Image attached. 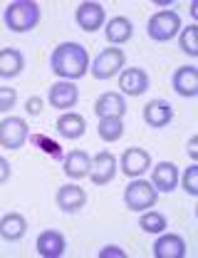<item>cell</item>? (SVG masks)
<instances>
[{
  "label": "cell",
  "instance_id": "obj_1",
  "mask_svg": "<svg viewBox=\"0 0 198 258\" xmlns=\"http://www.w3.org/2000/svg\"><path fill=\"white\" fill-rule=\"evenodd\" d=\"M50 67L57 77H65V80H79L87 75L89 70V52L84 50V45L79 42H60L55 50H52V57H50Z\"/></svg>",
  "mask_w": 198,
  "mask_h": 258
},
{
  "label": "cell",
  "instance_id": "obj_2",
  "mask_svg": "<svg viewBox=\"0 0 198 258\" xmlns=\"http://www.w3.org/2000/svg\"><path fill=\"white\" fill-rule=\"evenodd\" d=\"M3 20L8 25V30L13 32H30L40 23V5L33 0H15L5 8Z\"/></svg>",
  "mask_w": 198,
  "mask_h": 258
},
{
  "label": "cell",
  "instance_id": "obj_3",
  "mask_svg": "<svg viewBox=\"0 0 198 258\" xmlns=\"http://www.w3.org/2000/svg\"><path fill=\"white\" fill-rule=\"evenodd\" d=\"M156 199H159V191H156L149 181H144V179H134V181L127 184V189H124V204H127V209H132V211L154 209Z\"/></svg>",
  "mask_w": 198,
  "mask_h": 258
},
{
  "label": "cell",
  "instance_id": "obj_4",
  "mask_svg": "<svg viewBox=\"0 0 198 258\" xmlns=\"http://www.w3.org/2000/svg\"><path fill=\"white\" fill-rule=\"evenodd\" d=\"M146 30H149V37H151L154 42H166V40H171V37L178 35V30H181V18H178V13H173V10L154 13V15L149 18Z\"/></svg>",
  "mask_w": 198,
  "mask_h": 258
},
{
  "label": "cell",
  "instance_id": "obj_5",
  "mask_svg": "<svg viewBox=\"0 0 198 258\" xmlns=\"http://www.w3.org/2000/svg\"><path fill=\"white\" fill-rule=\"evenodd\" d=\"M124 62H127L124 50H119V47H107V50H102L97 57H94L92 75H94L97 80H112V77H117V75L124 70Z\"/></svg>",
  "mask_w": 198,
  "mask_h": 258
},
{
  "label": "cell",
  "instance_id": "obj_6",
  "mask_svg": "<svg viewBox=\"0 0 198 258\" xmlns=\"http://www.w3.org/2000/svg\"><path fill=\"white\" fill-rule=\"evenodd\" d=\"M28 134H30V127H28L25 119H20V117H5L0 122V147H5V149H20L28 142Z\"/></svg>",
  "mask_w": 198,
  "mask_h": 258
},
{
  "label": "cell",
  "instance_id": "obj_7",
  "mask_svg": "<svg viewBox=\"0 0 198 258\" xmlns=\"http://www.w3.org/2000/svg\"><path fill=\"white\" fill-rule=\"evenodd\" d=\"M104 18H107L104 8H102L99 3H89V0H87V3H79L77 10H74V20H77V25L84 32L99 30V28L104 25Z\"/></svg>",
  "mask_w": 198,
  "mask_h": 258
},
{
  "label": "cell",
  "instance_id": "obj_8",
  "mask_svg": "<svg viewBox=\"0 0 198 258\" xmlns=\"http://www.w3.org/2000/svg\"><path fill=\"white\" fill-rule=\"evenodd\" d=\"M151 169V157L146 149H139V147H129L124 154H122V174L139 179L141 174H146Z\"/></svg>",
  "mask_w": 198,
  "mask_h": 258
},
{
  "label": "cell",
  "instance_id": "obj_9",
  "mask_svg": "<svg viewBox=\"0 0 198 258\" xmlns=\"http://www.w3.org/2000/svg\"><path fill=\"white\" fill-rule=\"evenodd\" d=\"M114 176H117V159H114V154H112V152H99L97 157L92 159L89 179H92L97 186H104V184H109Z\"/></svg>",
  "mask_w": 198,
  "mask_h": 258
},
{
  "label": "cell",
  "instance_id": "obj_10",
  "mask_svg": "<svg viewBox=\"0 0 198 258\" xmlns=\"http://www.w3.org/2000/svg\"><path fill=\"white\" fill-rule=\"evenodd\" d=\"M119 90L124 95L139 97L149 90V75L141 70V67H129V70H122L119 72Z\"/></svg>",
  "mask_w": 198,
  "mask_h": 258
},
{
  "label": "cell",
  "instance_id": "obj_11",
  "mask_svg": "<svg viewBox=\"0 0 198 258\" xmlns=\"http://www.w3.org/2000/svg\"><path fill=\"white\" fill-rule=\"evenodd\" d=\"M151 186L156 191H173L178 186V166L173 161H159L151 171Z\"/></svg>",
  "mask_w": 198,
  "mask_h": 258
},
{
  "label": "cell",
  "instance_id": "obj_12",
  "mask_svg": "<svg viewBox=\"0 0 198 258\" xmlns=\"http://www.w3.org/2000/svg\"><path fill=\"white\" fill-rule=\"evenodd\" d=\"M55 201H57V206H60L65 214H74V211L84 209V204H87V191H84L82 186H77V184H65V186L57 189Z\"/></svg>",
  "mask_w": 198,
  "mask_h": 258
},
{
  "label": "cell",
  "instance_id": "obj_13",
  "mask_svg": "<svg viewBox=\"0 0 198 258\" xmlns=\"http://www.w3.org/2000/svg\"><path fill=\"white\" fill-rule=\"evenodd\" d=\"M94 114H97L99 119H109V117L122 119L127 114V102H124V97L119 95V92H104L94 102Z\"/></svg>",
  "mask_w": 198,
  "mask_h": 258
},
{
  "label": "cell",
  "instance_id": "obj_14",
  "mask_svg": "<svg viewBox=\"0 0 198 258\" xmlns=\"http://www.w3.org/2000/svg\"><path fill=\"white\" fill-rule=\"evenodd\" d=\"M154 256L156 258H183L186 256V241L178 233H159L154 241Z\"/></svg>",
  "mask_w": 198,
  "mask_h": 258
},
{
  "label": "cell",
  "instance_id": "obj_15",
  "mask_svg": "<svg viewBox=\"0 0 198 258\" xmlns=\"http://www.w3.org/2000/svg\"><path fill=\"white\" fill-rule=\"evenodd\" d=\"M173 119V107L164 102V99H151L146 107H144V122L154 129H164L171 124Z\"/></svg>",
  "mask_w": 198,
  "mask_h": 258
},
{
  "label": "cell",
  "instance_id": "obj_16",
  "mask_svg": "<svg viewBox=\"0 0 198 258\" xmlns=\"http://www.w3.org/2000/svg\"><path fill=\"white\" fill-rule=\"evenodd\" d=\"M50 104L55 107V109H72L74 104H77V99H79V90L74 87V82H57V85H52L50 87Z\"/></svg>",
  "mask_w": 198,
  "mask_h": 258
},
{
  "label": "cell",
  "instance_id": "obj_17",
  "mask_svg": "<svg viewBox=\"0 0 198 258\" xmlns=\"http://www.w3.org/2000/svg\"><path fill=\"white\" fill-rule=\"evenodd\" d=\"M171 85L173 90L181 97H196L198 95V72L193 64H183L173 72L171 77Z\"/></svg>",
  "mask_w": 198,
  "mask_h": 258
},
{
  "label": "cell",
  "instance_id": "obj_18",
  "mask_svg": "<svg viewBox=\"0 0 198 258\" xmlns=\"http://www.w3.org/2000/svg\"><path fill=\"white\" fill-rule=\"evenodd\" d=\"M65 248H67V241L60 231L50 228V231H42L37 236V253L42 258H60L65 253Z\"/></svg>",
  "mask_w": 198,
  "mask_h": 258
},
{
  "label": "cell",
  "instance_id": "obj_19",
  "mask_svg": "<svg viewBox=\"0 0 198 258\" xmlns=\"http://www.w3.org/2000/svg\"><path fill=\"white\" fill-rule=\"evenodd\" d=\"M62 169H65V174L69 176V179H84V176H89L92 159H89V154H87V152L74 149V152H69V154L65 157Z\"/></svg>",
  "mask_w": 198,
  "mask_h": 258
},
{
  "label": "cell",
  "instance_id": "obj_20",
  "mask_svg": "<svg viewBox=\"0 0 198 258\" xmlns=\"http://www.w3.org/2000/svg\"><path fill=\"white\" fill-rule=\"evenodd\" d=\"M104 35H107V40H109L112 45H124V42H129L134 35L132 20L124 18V15L112 18V20L107 23V28H104Z\"/></svg>",
  "mask_w": 198,
  "mask_h": 258
},
{
  "label": "cell",
  "instance_id": "obj_21",
  "mask_svg": "<svg viewBox=\"0 0 198 258\" xmlns=\"http://www.w3.org/2000/svg\"><path fill=\"white\" fill-rule=\"evenodd\" d=\"M28 233V221H25V216H20V214H5L3 219H0V236L5 238V241H20L23 236Z\"/></svg>",
  "mask_w": 198,
  "mask_h": 258
},
{
  "label": "cell",
  "instance_id": "obj_22",
  "mask_svg": "<svg viewBox=\"0 0 198 258\" xmlns=\"http://www.w3.org/2000/svg\"><path fill=\"white\" fill-rule=\"evenodd\" d=\"M25 70V57L15 47L0 50V77H18Z\"/></svg>",
  "mask_w": 198,
  "mask_h": 258
},
{
  "label": "cell",
  "instance_id": "obj_23",
  "mask_svg": "<svg viewBox=\"0 0 198 258\" xmlns=\"http://www.w3.org/2000/svg\"><path fill=\"white\" fill-rule=\"evenodd\" d=\"M84 129H87V122H84V117L77 114V112H67V114H62V117L57 119V132H60V137H65V139H79V137L84 134Z\"/></svg>",
  "mask_w": 198,
  "mask_h": 258
},
{
  "label": "cell",
  "instance_id": "obj_24",
  "mask_svg": "<svg viewBox=\"0 0 198 258\" xmlns=\"http://www.w3.org/2000/svg\"><path fill=\"white\" fill-rule=\"evenodd\" d=\"M139 226H141V231H146V233H164L168 221H166L164 214H159V211H141V219H139Z\"/></svg>",
  "mask_w": 198,
  "mask_h": 258
},
{
  "label": "cell",
  "instance_id": "obj_25",
  "mask_svg": "<svg viewBox=\"0 0 198 258\" xmlns=\"http://www.w3.org/2000/svg\"><path fill=\"white\" fill-rule=\"evenodd\" d=\"M99 139L104 142H117L124 137V122L117 119V117H109V119H99V127H97Z\"/></svg>",
  "mask_w": 198,
  "mask_h": 258
},
{
  "label": "cell",
  "instance_id": "obj_26",
  "mask_svg": "<svg viewBox=\"0 0 198 258\" xmlns=\"http://www.w3.org/2000/svg\"><path fill=\"white\" fill-rule=\"evenodd\" d=\"M198 28L196 25H188V28H183L181 35H178V45H181V50L188 55V57H198Z\"/></svg>",
  "mask_w": 198,
  "mask_h": 258
},
{
  "label": "cell",
  "instance_id": "obj_27",
  "mask_svg": "<svg viewBox=\"0 0 198 258\" xmlns=\"http://www.w3.org/2000/svg\"><path fill=\"white\" fill-rule=\"evenodd\" d=\"M181 184H183V189H186L188 196H198V166L196 164H191V166L183 171Z\"/></svg>",
  "mask_w": 198,
  "mask_h": 258
},
{
  "label": "cell",
  "instance_id": "obj_28",
  "mask_svg": "<svg viewBox=\"0 0 198 258\" xmlns=\"http://www.w3.org/2000/svg\"><path fill=\"white\" fill-rule=\"evenodd\" d=\"M33 142L37 144V147H40V149H45L50 157H55V159H60V157H62V149H60V147H57V144H55L50 137H45V134H37Z\"/></svg>",
  "mask_w": 198,
  "mask_h": 258
},
{
  "label": "cell",
  "instance_id": "obj_29",
  "mask_svg": "<svg viewBox=\"0 0 198 258\" xmlns=\"http://www.w3.org/2000/svg\"><path fill=\"white\" fill-rule=\"evenodd\" d=\"M18 104V92L13 87H0V112H10Z\"/></svg>",
  "mask_w": 198,
  "mask_h": 258
},
{
  "label": "cell",
  "instance_id": "obj_30",
  "mask_svg": "<svg viewBox=\"0 0 198 258\" xmlns=\"http://www.w3.org/2000/svg\"><path fill=\"white\" fill-rule=\"evenodd\" d=\"M25 109H28V114H33V117L42 114V99H40V97H30V99L25 102Z\"/></svg>",
  "mask_w": 198,
  "mask_h": 258
},
{
  "label": "cell",
  "instance_id": "obj_31",
  "mask_svg": "<svg viewBox=\"0 0 198 258\" xmlns=\"http://www.w3.org/2000/svg\"><path fill=\"white\" fill-rule=\"evenodd\" d=\"M127 253L119 248V246H104L102 251H99V258H124Z\"/></svg>",
  "mask_w": 198,
  "mask_h": 258
},
{
  "label": "cell",
  "instance_id": "obj_32",
  "mask_svg": "<svg viewBox=\"0 0 198 258\" xmlns=\"http://www.w3.org/2000/svg\"><path fill=\"white\" fill-rule=\"evenodd\" d=\"M10 179V164L5 157H0V184H5Z\"/></svg>",
  "mask_w": 198,
  "mask_h": 258
},
{
  "label": "cell",
  "instance_id": "obj_33",
  "mask_svg": "<svg viewBox=\"0 0 198 258\" xmlns=\"http://www.w3.org/2000/svg\"><path fill=\"white\" fill-rule=\"evenodd\" d=\"M188 157H191L193 161L198 159V139L196 137H191V139H188Z\"/></svg>",
  "mask_w": 198,
  "mask_h": 258
},
{
  "label": "cell",
  "instance_id": "obj_34",
  "mask_svg": "<svg viewBox=\"0 0 198 258\" xmlns=\"http://www.w3.org/2000/svg\"><path fill=\"white\" fill-rule=\"evenodd\" d=\"M191 15H193V18L198 15V5H196V3H191Z\"/></svg>",
  "mask_w": 198,
  "mask_h": 258
}]
</instances>
